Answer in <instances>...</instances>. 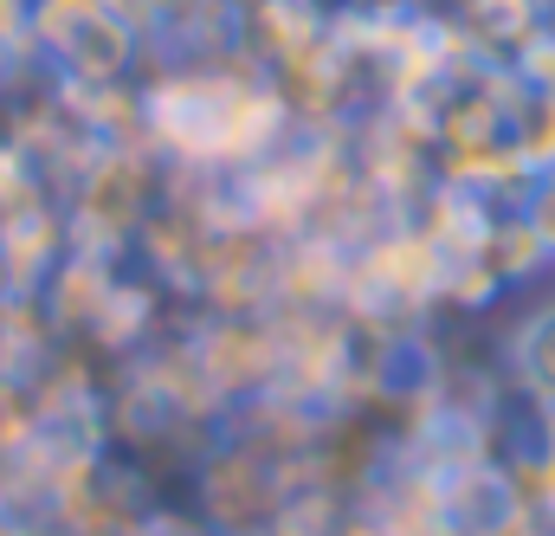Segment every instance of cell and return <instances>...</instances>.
Instances as JSON below:
<instances>
[{
  "label": "cell",
  "mask_w": 555,
  "mask_h": 536,
  "mask_svg": "<svg viewBox=\"0 0 555 536\" xmlns=\"http://www.w3.org/2000/svg\"><path fill=\"white\" fill-rule=\"evenodd\" d=\"M517 78H524L530 98L555 104V33H537V39L517 52Z\"/></svg>",
  "instance_id": "6"
},
{
  "label": "cell",
  "mask_w": 555,
  "mask_h": 536,
  "mask_svg": "<svg viewBox=\"0 0 555 536\" xmlns=\"http://www.w3.org/2000/svg\"><path fill=\"white\" fill-rule=\"evenodd\" d=\"M530 233H537V246L555 259V175H537L530 181V194H524V214H517Z\"/></svg>",
  "instance_id": "7"
},
{
  "label": "cell",
  "mask_w": 555,
  "mask_h": 536,
  "mask_svg": "<svg viewBox=\"0 0 555 536\" xmlns=\"http://www.w3.org/2000/svg\"><path fill=\"white\" fill-rule=\"evenodd\" d=\"M388 7H395V0H362V13H388Z\"/></svg>",
  "instance_id": "8"
},
{
  "label": "cell",
  "mask_w": 555,
  "mask_h": 536,
  "mask_svg": "<svg viewBox=\"0 0 555 536\" xmlns=\"http://www.w3.org/2000/svg\"><path fill=\"white\" fill-rule=\"evenodd\" d=\"M149 124L155 136L188 155V162H259L284 130V104L259 78H227V72H188L149 91Z\"/></svg>",
  "instance_id": "1"
},
{
  "label": "cell",
  "mask_w": 555,
  "mask_h": 536,
  "mask_svg": "<svg viewBox=\"0 0 555 536\" xmlns=\"http://www.w3.org/2000/svg\"><path fill=\"white\" fill-rule=\"evenodd\" d=\"M459 33L491 52H524L543 33V0H459Z\"/></svg>",
  "instance_id": "2"
},
{
  "label": "cell",
  "mask_w": 555,
  "mask_h": 536,
  "mask_svg": "<svg viewBox=\"0 0 555 536\" xmlns=\"http://www.w3.org/2000/svg\"><path fill=\"white\" fill-rule=\"evenodd\" d=\"M550 492H555V485H550Z\"/></svg>",
  "instance_id": "9"
},
{
  "label": "cell",
  "mask_w": 555,
  "mask_h": 536,
  "mask_svg": "<svg viewBox=\"0 0 555 536\" xmlns=\"http://www.w3.org/2000/svg\"><path fill=\"white\" fill-rule=\"evenodd\" d=\"M511 149H517V162L530 168V181H537V175H555V104L530 98V104L511 117Z\"/></svg>",
  "instance_id": "3"
},
{
  "label": "cell",
  "mask_w": 555,
  "mask_h": 536,
  "mask_svg": "<svg viewBox=\"0 0 555 536\" xmlns=\"http://www.w3.org/2000/svg\"><path fill=\"white\" fill-rule=\"evenodd\" d=\"M485 266L498 271V278H530L537 266H550V253L537 246V233L524 220H498L491 240H485Z\"/></svg>",
  "instance_id": "4"
},
{
  "label": "cell",
  "mask_w": 555,
  "mask_h": 536,
  "mask_svg": "<svg viewBox=\"0 0 555 536\" xmlns=\"http://www.w3.org/2000/svg\"><path fill=\"white\" fill-rule=\"evenodd\" d=\"M517 362H524V375H530V382H537L543 395H555V310L530 323V336H524Z\"/></svg>",
  "instance_id": "5"
}]
</instances>
